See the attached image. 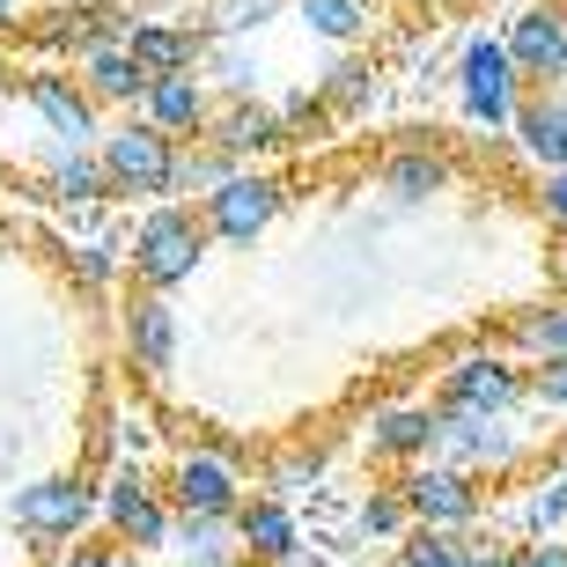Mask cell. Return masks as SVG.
<instances>
[{
    "label": "cell",
    "instance_id": "obj_34",
    "mask_svg": "<svg viewBox=\"0 0 567 567\" xmlns=\"http://www.w3.org/2000/svg\"><path fill=\"white\" fill-rule=\"evenodd\" d=\"M524 524H530V538H553V530L567 524V480H546L538 494L524 502Z\"/></svg>",
    "mask_w": 567,
    "mask_h": 567
},
{
    "label": "cell",
    "instance_id": "obj_21",
    "mask_svg": "<svg viewBox=\"0 0 567 567\" xmlns=\"http://www.w3.org/2000/svg\"><path fill=\"white\" fill-rule=\"evenodd\" d=\"M450 177H457V163H450L442 147H427V141H405V147L383 155V192L405 199V207H421V199L450 192Z\"/></svg>",
    "mask_w": 567,
    "mask_h": 567
},
{
    "label": "cell",
    "instance_id": "obj_14",
    "mask_svg": "<svg viewBox=\"0 0 567 567\" xmlns=\"http://www.w3.org/2000/svg\"><path fill=\"white\" fill-rule=\"evenodd\" d=\"M118 339H126V361L141 369V377H169V369H177V339H185V324H177V310H169V295L133 288L126 310H118Z\"/></svg>",
    "mask_w": 567,
    "mask_h": 567
},
{
    "label": "cell",
    "instance_id": "obj_4",
    "mask_svg": "<svg viewBox=\"0 0 567 567\" xmlns=\"http://www.w3.org/2000/svg\"><path fill=\"white\" fill-rule=\"evenodd\" d=\"M457 111L472 118V126L486 133H508L516 126V104H524V74H516V60H508L502 38H472L457 52Z\"/></svg>",
    "mask_w": 567,
    "mask_h": 567
},
{
    "label": "cell",
    "instance_id": "obj_17",
    "mask_svg": "<svg viewBox=\"0 0 567 567\" xmlns=\"http://www.w3.org/2000/svg\"><path fill=\"white\" fill-rule=\"evenodd\" d=\"M141 118L163 126L169 141H199L207 118H214V96H207V82H199V66H185V74H155L147 96H141Z\"/></svg>",
    "mask_w": 567,
    "mask_h": 567
},
{
    "label": "cell",
    "instance_id": "obj_36",
    "mask_svg": "<svg viewBox=\"0 0 567 567\" xmlns=\"http://www.w3.org/2000/svg\"><path fill=\"white\" fill-rule=\"evenodd\" d=\"M111 274H118V251H111V244H82V251H74V280H82V288H104Z\"/></svg>",
    "mask_w": 567,
    "mask_h": 567
},
{
    "label": "cell",
    "instance_id": "obj_12",
    "mask_svg": "<svg viewBox=\"0 0 567 567\" xmlns=\"http://www.w3.org/2000/svg\"><path fill=\"white\" fill-rule=\"evenodd\" d=\"M442 464H457V472H508V464L524 457V442L508 427V413H442V442H435Z\"/></svg>",
    "mask_w": 567,
    "mask_h": 567
},
{
    "label": "cell",
    "instance_id": "obj_18",
    "mask_svg": "<svg viewBox=\"0 0 567 567\" xmlns=\"http://www.w3.org/2000/svg\"><path fill=\"white\" fill-rule=\"evenodd\" d=\"M435 442H442V413L427 399L383 405L377 421H369V457H383V464H427Z\"/></svg>",
    "mask_w": 567,
    "mask_h": 567
},
{
    "label": "cell",
    "instance_id": "obj_38",
    "mask_svg": "<svg viewBox=\"0 0 567 567\" xmlns=\"http://www.w3.org/2000/svg\"><path fill=\"white\" fill-rule=\"evenodd\" d=\"M60 567H133V560H118L111 546H89V538H74V546H60Z\"/></svg>",
    "mask_w": 567,
    "mask_h": 567
},
{
    "label": "cell",
    "instance_id": "obj_8",
    "mask_svg": "<svg viewBox=\"0 0 567 567\" xmlns=\"http://www.w3.org/2000/svg\"><path fill=\"white\" fill-rule=\"evenodd\" d=\"M399 502H405V516L413 524H427V530H472L480 524V480L472 472H457V464H405V480H399Z\"/></svg>",
    "mask_w": 567,
    "mask_h": 567
},
{
    "label": "cell",
    "instance_id": "obj_27",
    "mask_svg": "<svg viewBox=\"0 0 567 567\" xmlns=\"http://www.w3.org/2000/svg\"><path fill=\"white\" fill-rule=\"evenodd\" d=\"M508 347L530 361H567V295L560 302H538V310L508 317Z\"/></svg>",
    "mask_w": 567,
    "mask_h": 567
},
{
    "label": "cell",
    "instance_id": "obj_24",
    "mask_svg": "<svg viewBox=\"0 0 567 567\" xmlns=\"http://www.w3.org/2000/svg\"><path fill=\"white\" fill-rule=\"evenodd\" d=\"M295 16L310 22V38H324V44H369L377 0H295Z\"/></svg>",
    "mask_w": 567,
    "mask_h": 567
},
{
    "label": "cell",
    "instance_id": "obj_33",
    "mask_svg": "<svg viewBox=\"0 0 567 567\" xmlns=\"http://www.w3.org/2000/svg\"><path fill=\"white\" fill-rule=\"evenodd\" d=\"M317 450H288V457H274L266 464V494H280V502H288V494H302V486H317Z\"/></svg>",
    "mask_w": 567,
    "mask_h": 567
},
{
    "label": "cell",
    "instance_id": "obj_16",
    "mask_svg": "<svg viewBox=\"0 0 567 567\" xmlns=\"http://www.w3.org/2000/svg\"><path fill=\"white\" fill-rule=\"evenodd\" d=\"M236 546H244L251 567H295L302 524H295V508L280 494H244V508H236Z\"/></svg>",
    "mask_w": 567,
    "mask_h": 567
},
{
    "label": "cell",
    "instance_id": "obj_15",
    "mask_svg": "<svg viewBox=\"0 0 567 567\" xmlns=\"http://www.w3.org/2000/svg\"><path fill=\"white\" fill-rule=\"evenodd\" d=\"M199 141L221 147L229 163H258V155L288 147V126H280V111L266 104V96H229V104H214V118H207Z\"/></svg>",
    "mask_w": 567,
    "mask_h": 567
},
{
    "label": "cell",
    "instance_id": "obj_9",
    "mask_svg": "<svg viewBox=\"0 0 567 567\" xmlns=\"http://www.w3.org/2000/svg\"><path fill=\"white\" fill-rule=\"evenodd\" d=\"M133 30L126 8H111V0H66V8H44V16L22 22V38L38 44V52H60V60H82L96 44H118Z\"/></svg>",
    "mask_w": 567,
    "mask_h": 567
},
{
    "label": "cell",
    "instance_id": "obj_22",
    "mask_svg": "<svg viewBox=\"0 0 567 567\" xmlns=\"http://www.w3.org/2000/svg\"><path fill=\"white\" fill-rule=\"evenodd\" d=\"M199 22H133L126 30V52L147 66V74H185L199 66Z\"/></svg>",
    "mask_w": 567,
    "mask_h": 567
},
{
    "label": "cell",
    "instance_id": "obj_1",
    "mask_svg": "<svg viewBox=\"0 0 567 567\" xmlns=\"http://www.w3.org/2000/svg\"><path fill=\"white\" fill-rule=\"evenodd\" d=\"M207 221H199V207L192 199H155V207L141 214V229H133V288L147 295H169V288H185L199 266H207Z\"/></svg>",
    "mask_w": 567,
    "mask_h": 567
},
{
    "label": "cell",
    "instance_id": "obj_25",
    "mask_svg": "<svg viewBox=\"0 0 567 567\" xmlns=\"http://www.w3.org/2000/svg\"><path fill=\"white\" fill-rule=\"evenodd\" d=\"M399 567H486V546H480V538H464V530L413 524L399 538Z\"/></svg>",
    "mask_w": 567,
    "mask_h": 567
},
{
    "label": "cell",
    "instance_id": "obj_20",
    "mask_svg": "<svg viewBox=\"0 0 567 567\" xmlns=\"http://www.w3.org/2000/svg\"><path fill=\"white\" fill-rule=\"evenodd\" d=\"M508 133H516V147H524L538 169H567V96L560 89H524Z\"/></svg>",
    "mask_w": 567,
    "mask_h": 567
},
{
    "label": "cell",
    "instance_id": "obj_28",
    "mask_svg": "<svg viewBox=\"0 0 567 567\" xmlns=\"http://www.w3.org/2000/svg\"><path fill=\"white\" fill-rule=\"evenodd\" d=\"M229 169H244V163H229V155L207 147V141H177V163H169V192L163 199H207Z\"/></svg>",
    "mask_w": 567,
    "mask_h": 567
},
{
    "label": "cell",
    "instance_id": "obj_35",
    "mask_svg": "<svg viewBox=\"0 0 567 567\" xmlns=\"http://www.w3.org/2000/svg\"><path fill=\"white\" fill-rule=\"evenodd\" d=\"M530 399L546 405V413H567V361H538L530 369Z\"/></svg>",
    "mask_w": 567,
    "mask_h": 567
},
{
    "label": "cell",
    "instance_id": "obj_5",
    "mask_svg": "<svg viewBox=\"0 0 567 567\" xmlns=\"http://www.w3.org/2000/svg\"><path fill=\"white\" fill-rule=\"evenodd\" d=\"M280 207H288V185H280L274 169L244 163L199 199V221H207L214 244H258V236L280 221Z\"/></svg>",
    "mask_w": 567,
    "mask_h": 567
},
{
    "label": "cell",
    "instance_id": "obj_29",
    "mask_svg": "<svg viewBox=\"0 0 567 567\" xmlns=\"http://www.w3.org/2000/svg\"><path fill=\"white\" fill-rule=\"evenodd\" d=\"M199 82H221L229 96H258V52L244 38H207L199 44Z\"/></svg>",
    "mask_w": 567,
    "mask_h": 567
},
{
    "label": "cell",
    "instance_id": "obj_10",
    "mask_svg": "<svg viewBox=\"0 0 567 567\" xmlns=\"http://www.w3.org/2000/svg\"><path fill=\"white\" fill-rule=\"evenodd\" d=\"M508 60L524 89H560L567 82V8L560 0H530L524 16H508Z\"/></svg>",
    "mask_w": 567,
    "mask_h": 567
},
{
    "label": "cell",
    "instance_id": "obj_7",
    "mask_svg": "<svg viewBox=\"0 0 567 567\" xmlns=\"http://www.w3.org/2000/svg\"><path fill=\"white\" fill-rule=\"evenodd\" d=\"M96 502H104V524L118 546L133 553H169V530H177V508L163 502V486L147 480V464H118L111 486H96Z\"/></svg>",
    "mask_w": 567,
    "mask_h": 567
},
{
    "label": "cell",
    "instance_id": "obj_6",
    "mask_svg": "<svg viewBox=\"0 0 567 567\" xmlns=\"http://www.w3.org/2000/svg\"><path fill=\"white\" fill-rule=\"evenodd\" d=\"M96 163L111 177V199H163L169 192V163H177V141L147 118H126L96 141Z\"/></svg>",
    "mask_w": 567,
    "mask_h": 567
},
{
    "label": "cell",
    "instance_id": "obj_39",
    "mask_svg": "<svg viewBox=\"0 0 567 567\" xmlns=\"http://www.w3.org/2000/svg\"><path fill=\"white\" fill-rule=\"evenodd\" d=\"M516 567H567V546L560 538H524V546H516Z\"/></svg>",
    "mask_w": 567,
    "mask_h": 567
},
{
    "label": "cell",
    "instance_id": "obj_2",
    "mask_svg": "<svg viewBox=\"0 0 567 567\" xmlns=\"http://www.w3.org/2000/svg\"><path fill=\"white\" fill-rule=\"evenodd\" d=\"M96 516H104V502H96V486H89L82 472H44V480L8 494V524L38 553H60V546H74V538H89Z\"/></svg>",
    "mask_w": 567,
    "mask_h": 567
},
{
    "label": "cell",
    "instance_id": "obj_37",
    "mask_svg": "<svg viewBox=\"0 0 567 567\" xmlns=\"http://www.w3.org/2000/svg\"><path fill=\"white\" fill-rule=\"evenodd\" d=\"M538 214L567 229V169H538Z\"/></svg>",
    "mask_w": 567,
    "mask_h": 567
},
{
    "label": "cell",
    "instance_id": "obj_40",
    "mask_svg": "<svg viewBox=\"0 0 567 567\" xmlns=\"http://www.w3.org/2000/svg\"><path fill=\"white\" fill-rule=\"evenodd\" d=\"M8 30H22V8H16V0H0V38H8Z\"/></svg>",
    "mask_w": 567,
    "mask_h": 567
},
{
    "label": "cell",
    "instance_id": "obj_19",
    "mask_svg": "<svg viewBox=\"0 0 567 567\" xmlns=\"http://www.w3.org/2000/svg\"><path fill=\"white\" fill-rule=\"evenodd\" d=\"M74 82L96 96V111H141V96H147V82H155V74H147V66L126 52V38H118V44L82 52V60H74Z\"/></svg>",
    "mask_w": 567,
    "mask_h": 567
},
{
    "label": "cell",
    "instance_id": "obj_42",
    "mask_svg": "<svg viewBox=\"0 0 567 567\" xmlns=\"http://www.w3.org/2000/svg\"><path fill=\"white\" fill-rule=\"evenodd\" d=\"M383 567H399V560H383Z\"/></svg>",
    "mask_w": 567,
    "mask_h": 567
},
{
    "label": "cell",
    "instance_id": "obj_26",
    "mask_svg": "<svg viewBox=\"0 0 567 567\" xmlns=\"http://www.w3.org/2000/svg\"><path fill=\"white\" fill-rule=\"evenodd\" d=\"M169 553L185 567H214V560H236V516H177V530H169Z\"/></svg>",
    "mask_w": 567,
    "mask_h": 567
},
{
    "label": "cell",
    "instance_id": "obj_30",
    "mask_svg": "<svg viewBox=\"0 0 567 567\" xmlns=\"http://www.w3.org/2000/svg\"><path fill=\"white\" fill-rule=\"evenodd\" d=\"M317 104H324V118H361V111L377 104V66L339 60L332 74H324V89H317Z\"/></svg>",
    "mask_w": 567,
    "mask_h": 567
},
{
    "label": "cell",
    "instance_id": "obj_31",
    "mask_svg": "<svg viewBox=\"0 0 567 567\" xmlns=\"http://www.w3.org/2000/svg\"><path fill=\"white\" fill-rule=\"evenodd\" d=\"M266 16H280V0H207L199 38H251Z\"/></svg>",
    "mask_w": 567,
    "mask_h": 567
},
{
    "label": "cell",
    "instance_id": "obj_41",
    "mask_svg": "<svg viewBox=\"0 0 567 567\" xmlns=\"http://www.w3.org/2000/svg\"><path fill=\"white\" fill-rule=\"evenodd\" d=\"M214 567H251V560H244V553H236V560H214Z\"/></svg>",
    "mask_w": 567,
    "mask_h": 567
},
{
    "label": "cell",
    "instance_id": "obj_3",
    "mask_svg": "<svg viewBox=\"0 0 567 567\" xmlns=\"http://www.w3.org/2000/svg\"><path fill=\"white\" fill-rule=\"evenodd\" d=\"M524 399H530V369L502 347L457 354L435 383V413H516Z\"/></svg>",
    "mask_w": 567,
    "mask_h": 567
},
{
    "label": "cell",
    "instance_id": "obj_11",
    "mask_svg": "<svg viewBox=\"0 0 567 567\" xmlns=\"http://www.w3.org/2000/svg\"><path fill=\"white\" fill-rule=\"evenodd\" d=\"M163 502L177 508V516H236L244 508V472H236L221 450H185V457L169 464V480H163Z\"/></svg>",
    "mask_w": 567,
    "mask_h": 567
},
{
    "label": "cell",
    "instance_id": "obj_13",
    "mask_svg": "<svg viewBox=\"0 0 567 567\" xmlns=\"http://www.w3.org/2000/svg\"><path fill=\"white\" fill-rule=\"evenodd\" d=\"M16 89H22V104L38 111L44 133H52L60 147H89V141H104V126H96L104 111H96V96H89V89L74 82V74H22Z\"/></svg>",
    "mask_w": 567,
    "mask_h": 567
},
{
    "label": "cell",
    "instance_id": "obj_32",
    "mask_svg": "<svg viewBox=\"0 0 567 567\" xmlns=\"http://www.w3.org/2000/svg\"><path fill=\"white\" fill-rule=\"evenodd\" d=\"M361 538H405V530H413V516H405V502H399V486H383V494H369V502H361Z\"/></svg>",
    "mask_w": 567,
    "mask_h": 567
},
{
    "label": "cell",
    "instance_id": "obj_23",
    "mask_svg": "<svg viewBox=\"0 0 567 567\" xmlns=\"http://www.w3.org/2000/svg\"><path fill=\"white\" fill-rule=\"evenodd\" d=\"M44 199H60V207H104L111 177H104V163H96V147H60V155L44 163Z\"/></svg>",
    "mask_w": 567,
    "mask_h": 567
},
{
    "label": "cell",
    "instance_id": "obj_43",
    "mask_svg": "<svg viewBox=\"0 0 567 567\" xmlns=\"http://www.w3.org/2000/svg\"><path fill=\"white\" fill-rule=\"evenodd\" d=\"M560 450H567V442H560Z\"/></svg>",
    "mask_w": 567,
    "mask_h": 567
}]
</instances>
